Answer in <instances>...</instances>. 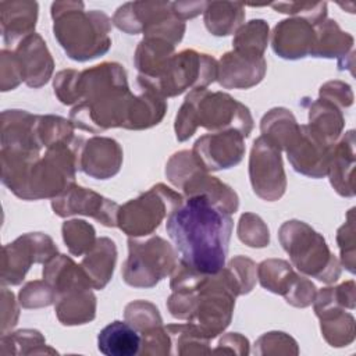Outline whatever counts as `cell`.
I'll return each instance as SVG.
<instances>
[{"label":"cell","instance_id":"1","mask_svg":"<svg viewBox=\"0 0 356 356\" xmlns=\"http://www.w3.org/2000/svg\"><path fill=\"white\" fill-rule=\"evenodd\" d=\"M232 217L207 196H185L167 217L165 229L181 260L203 274L225 267Z\"/></svg>","mask_w":356,"mask_h":356},{"label":"cell","instance_id":"2","mask_svg":"<svg viewBox=\"0 0 356 356\" xmlns=\"http://www.w3.org/2000/svg\"><path fill=\"white\" fill-rule=\"evenodd\" d=\"M82 138L61 142L40 150L19 152L1 149V181L19 199L57 197L75 184L79 170Z\"/></svg>","mask_w":356,"mask_h":356},{"label":"cell","instance_id":"3","mask_svg":"<svg viewBox=\"0 0 356 356\" xmlns=\"http://www.w3.org/2000/svg\"><path fill=\"white\" fill-rule=\"evenodd\" d=\"M78 103L70 113L75 128L92 134L108 128H125L135 95L129 90L127 72L118 63H102L79 71Z\"/></svg>","mask_w":356,"mask_h":356},{"label":"cell","instance_id":"4","mask_svg":"<svg viewBox=\"0 0 356 356\" xmlns=\"http://www.w3.org/2000/svg\"><path fill=\"white\" fill-rule=\"evenodd\" d=\"M82 1H54L51 4L54 38L67 56L88 61L103 56L111 46V19L99 10L85 11Z\"/></svg>","mask_w":356,"mask_h":356},{"label":"cell","instance_id":"5","mask_svg":"<svg viewBox=\"0 0 356 356\" xmlns=\"http://www.w3.org/2000/svg\"><path fill=\"white\" fill-rule=\"evenodd\" d=\"M197 127L211 132L236 129L248 138L253 129L249 108L224 92L206 88L191 90L175 117V135L179 142L189 139Z\"/></svg>","mask_w":356,"mask_h":356},{"label":"cell","instance_id":"6","mask_svg":"<svg viewBox=\"0 0 356 356\" xmlns=\"http://www.w3.org/2000/svg\"><path fill=\"white\" fill-rule=\"evenodd\" d=\"M280 242L292 264L303 274L332 284L341 275V264L330 252L323 235L303 221L289 220L278 231Z\"/></svg>","mask_w":356,"mask_h":356},{"label":"cell","instance_id":"7","mask_svg":"<svg viewBox=\"0 0 356 356\" xmlns=\"http://www.w3.org/2000/svg\"><path fill=\"white\" fill-rule=\"evenodd\" d=\"M111 22L128 35L143 33L177 44L185 33V22L170 1H128L117 8Z\"/></svg>","mask_w":356,"mask_h":356},{"label":"cell","instance_id":"8","mask_svg":"<svg viewBox=\"0 0 356 356\" xmlns=\"http://www.w3.org/2000/svg\"><path fill=\"white\" fill-rule=\"evenodd\" d=\"M178 260L175 249L160 236H150L145 241L129 238L122 280L135 288H152L171 275Z\"/></svg>","mask_w":356,"mask_h":356},{"label":"cell","instance_id":"9","mask_svg":"<svg viewBox=\"0 0 356 356\" xmlns=\"http://www.w3.org/2000/svg\"><path fill=\"white\" fill-rule=\"evenodd\" d=\"M165 175L174 186L182 189L185 196H207L229 214L238 210L239 199L236 192L218 178L209 175L189 150H181L170 157L165 165Z\"/></svg>","mask_w":356,"mask_h":356},{"label":"cell","instance_id":"10","mask_svg":"<svg viewBox=\"0 0 356 356\" xmlns=\"http://www.w3.org/2000/svg\"><path fill=\"white\" fill-rule=\"evenodd\" d=\"M182 200L184 196L178 192L164 184H157L120 206L117 227L131 238L149 236Z\"/></svg>","mask_w":356,"mask_h":356},{"label":"cell","instance_id":"11","mask_svg":"<svg viewBox=\"0 0 356 356\" xmlns=\"http://www.w3.org/2000/svg\"><path fill=\"white\" fill-rule=\"evenodd\" d=\"M216 79L217 61L206 53L186 49L174 54L154 81L146 82L161 96L174 97L188 89L207 88Z\"/></svg>","mask_w":356,"mask_h":356},{"label":"cell","instance_id":"12","mask_svg":"<svg viewBox=\"0 0 356 356\" xmlns=\"http://www.w3.org/2000/svg\"><path fill=\"white\" fill-rule=\"evenodd\" d=\"M57 254L53 239L42 232H31L3 248L1 284L18 285L33 263L46 264Z\"/></svg>","mask_w":356,"mask_h":356},{"label":"cell","instance_id":"13","mask_svg":"<svg viewBox=\"0 0 356 356\" xmlns=\"http://www.w3.org/2000/svg\"><path fill=\"white\" fill-rule=\"evenodd\" d=\"M249 177L254 193L267 202L278 200L286 189V177L281 150L266 136L260 135L252 147Z\"/></svg>","mask_w":356,"mask_h":356},{"label":"cell","instance_id":"14","mask_svg":"<svg viewBox=\"0 0 356 356\" xmlns=\"http://www.w3.org/2000/svg\"><path fill=\"white\" fill-rule=\"evenodd\" d=\"M331 149L332 146L309 124H296L282 146L293 170L310 178H323L328 174Z\"/></svg>","mask_w":356,"mask_h":356},{"label":"cell","instance_id":"15","mask_svg":"<svg viewBox=\"0 0 356 356\" xmlns=\"http://www.w3.org/2000/svg\"><path fill=\"white\" fill-rule=\"evenodd\" d=\"M257 278L263 288L284 296L295 307H307L314 300V284L298 275L285 260L268 259L261 261L257 267Z\"/></svg>","mask_w":356,"mask_h":356},{"label":"cell","instance_id":"16","mask_svg":"<svg viewBox=\"0 0 356 356\" xmlns=\"http://www.w3.org/2000/svg\"><path fill=\"white\" fill-rule=\"evenodd\" d=\"M191 152L207 172L231 168L245 154V136L236 129L210 132L200 136Z\"/></svg>","mask_w":356,"mask_h":356},{"label":"cell","instance_id":"17","mask_svg":"<svg viewBox=\"0 0 356 356\" xmlns=\"http://www.w3.org/2000/svg\"><path fill=\"white\" fill-rule=\"evenodd\" d=\"M51 209L58 217L82 214L106 227H117L120 206L92 189L72 184L64 193L51 200Z\"/></svg>","mask_w":356,"mask_h":356},{"label":"cell","instance_id":"18","mask_svg":"<svg viewBox=\"0 0 356 356\" xmlns=\"http://www.w3.org/2000/svg\"><path fill=\"white\" fill-rule=\"evenodd\" d=\"M266 70L263 56L232 49L217 63V81L225 89H248L263 79Z\"/></svg>","mask_w":356,"mask_h":356},{"label":"cell","instance_id":"19","mask_svg":"<svg viewBox=\"0 0 356 356\" xmlns=\"http://www.w3.org/2000/svg\"><path fill=\"white\" fill-rule=\"evenodd\" d=\"M314 40V25L300 17L282 19L274 26L271 35L274 53L285 60H299L310 56Z\"/></svg>","mask_w":356,"mask_h":356},{"label":"cell","instance_id":"20","mask_svg":"<svg viewBox=\"0 0 356 356\" xmlns=\"http://www.w3.org/2000/svg\"><path fill=\"white\" fill-rule=\"evenodd\" d=\"M122 164V149L111 138L93 136L83 142L79 154V170L96 179L114 177Z\"/></svg>","mask_w":356,"mask_h":356},{"label":"cell","instance_id":"21","mask_svg":"<svg viewBox=\"0 0 356 356\" xmlns=\"http://www.w3.org/2000/svg\"><path fill=\"white\" fill-rule=\"evenodd\" d=\"M24 72V82L31 88H40L51 76L54 61L40 35L32 33L24 38L15 49Z\"/></svg>","mask_w":356,"mask_h":356},{"label":"cell","instance_id":"22","mask_svg":"<svg viewBox=\"0 0 356 356\" xmlns=\"http://www.w3.org/2000/svg\"><path fill=\"white\" fill-rule=\"evenodd\" d=\"M1 33L6 44H18L24 38L35 33L38 19L36 1H1Z\"/></svg>","mask_w":356,"mask_h":356},{"label":"cell","instance_id":"23","mask_svg":"<svg viewBox=\"0 0 356 356\" xmlns=\"http://www.w3.org/2000/svg\"><path fill=\"white\" fill-rule=\"evenodd\" d=\"M355 167V131H348L339 140L332 145L328 177L332 188L346 197L355 195L353 189Z\"/></svg>","mask_w":356,"mask_h":356},{"label":"cell","instance_id":"24","mask_svg":"<svg viewBox=\"0 0 356 356\" xmlns=\"http://www.w3.org/2000/svg\"><path fill=\"white\" fill-rule=\"evenodd\" d=\"M54 309L57 318L64 325L85 324L96 316V296L92 286L81 285L56 295Z\"/></svg>","mask_w":356,"mask_h":356},{"label":"cell","instance_id":"25","mask_svg":"<svg viewBox=\"0 0 356 356\" xmlns=\"http://www.w3.org/2000/svg\"><path fill=\"white\" fill-rule=\"evenodd\" d=\"M139 93L135 95L129 115L127 121V129H147L157 125L167 110L165 97L161 96L149 82L138 76Z\"/></svg>","mask_w":356,"mask_h":356},{"label":"cell","instance_id":"26","mask_svg":"<svg viewBox=\"0 0 356 356\" xmlns=\"http://www.w3.org/2000/svg\"><path fill=\"white\" fill-rule=\"evenodd\" d=\"M316 40L312 57L338 58V64L353 53V36L343 32L337 21L325 18L314 25Z\"/></svg>","mask_w":356,"mask_h":356},{"label":"cell","instance_id":"27","mask_svg":"<svg viewBox=\"0 0 356 356\" xmlns=\"http://www.w3.org/2000/svg\"><path fill=\"white\" fill-rule=\"evenodd\" d=\"M140 346V334L127 321L115 320L97 335V349L106 356H135Z\"/></svg>","mask_w":356,"mask_h":356},{"label":"cell","instance_id":"28","mask_svg":"<svg viewBox=\"0 0 356 356\" xmlns=\"http://www.w3.org/2000/svg\"><path fill=\"white\" fill-rule=\"evenodd\" d=\"M117 248L110 238H97L95 246L83 256L81 267L89 277L93 289H103L113 277Z\"/></svg>","mask_w":356,"mask_h":356},{"label":"cell","instance_id":"29","mask_svg":"<svg viewBox=\"0 0 356 356\" xmlns=\"http://www.w3.org/2000/svg\"><path fill=\"white\" fill-rule=\"evenodd\" d=\"M174 44L159 38H143L135 51V67L145 81H154L174 56Z\"/></svg>","mask_w":356,"mask_h":356},{"label":"cell","instance_id":"30","mask_svg":"<svg viewBox=\"0 0 356 356\" xmlns=\"http://www.w3.org/2000/svg\"><path fill=\"white\" fill-rule=\"evenodd\" d=\"M323 337L331 346H346L355 339V317L341 306L316 309Z\"/></svg>","mask_w":356,"mask_h":356},{"label":"cell","instance_id":"31","mask_svg":"<svg viewBox=\"0 0 356 356\" xmlns=\"http://www.w3.org/2000/svg\"><path fill=\"white\" fill-rule=\"evenodd\" d=\"M203 14L204 25L211 35L228 36L242 26L245 6L234 1H207Z\"/></svg>","mask_w":356,"mask_h":356},{"label":"cell","instance_id":"32","mask_svg":"<svg viewBox=\"0 0 356 356\" xmlns=\"http://www.w3.org/2000/svg\"><path fill=\"white\" fill-rule=\"evenodd\" d=\"M309 125L332 146L342 134L345 120L338 106L318 97L309 104Z\"/></svg>","mask_w":356,"mask_h":356},{"label":"cell","instance_id":"33","mask_svg":"<svg viewBox=\"0 0 356 356\" xmlns=\"http://www.w3.org/2000/svg\"><path fill=\"white\" fill-rule=\"evenodd\" d=\"M268 42V24L264 19H252L243 24L234 36V50L264 54Z\"/></svg>","mask_w":356,"mask_h":356},{"label":"cell","instance_id":"34","mask_svg":"<svg viewBox=\"0 0 356 356\" xmlns=\"http://www.w3.org/2000/svg\"><path fill=\"white\" fill-rule=\"evenodd\" d=\"M63 239L74 256L86 254L96 243V232L93 225L83 220H70L61 227Z\"/></svg>","mask_w":356,"mask_h":356},{"label":"cell","instance_id":"35","mask_svg":"<svg viewBox=\"0 0 356 356\" xmlns=\"http://www.w3.org/2000/svg\"><path fill=\"white\" fill-rule=\"evenodd\" d=\"M125 320L139 334H143L154 327H159L163 323L157 307L146 300L131 302L125 307Z\"/></svg>","mask_w":356,"mask_h":356},{"label":"cell","instance_id":"36","mask_svg":"<svg viewBox=\"0 0 356 356\" xmlns=\"http://www.w3.org/2000/svg\"><path fill=\"white\" fill-rule=\"evenodd\" d=\"M314 310L325 306H341L353 310L355 309V281H346L338 286H327L316 292L313 300Z\"/></svg>","mask_w":356,"mask_h":356},{"label":"cell","instance_id":"37","mask_svg":"<svg viewBox=\"0 0 356 356\" xmlns=\"http://www.w3.org/2000/svg\"><path fill=\"white\" fill-rule=\"evenodd\" d=\"M238 236L250 248H264L270 242L267 225L259 216L253 213H245L241 216L238 224Z\"/></svg>","mask_w":356,"mask_h":356},{"label":"cell","instance_id":"38","mask_svg":"<svg viewBox=\"0 0 356 356\" xmlns=\"http://www.w3.org/2000/svg\"><path fill=\"white\" fill-rule=\"evenodd\" d=\"M268 6L274 8L277 13H284V14H291L295 17L305 18L313 25H317L318 22L327 18V3L291 1V3H271Z\"/></svg>","mask_w":356,"mask_h":356},{"label":"cell","instance_id":"39","mask_svg":"<svg viewBox=\"0 0 356 356\" xmlns=\"http://www.w3.org/2000/svg\"><path fill=\"white\" fill-rule=\"evenodd\" d=\"M56 293L47 281H31L19 291V303L22 307H43L54 303Z\"/></svg>","mask_w":356,"mask_h":356},{"label":"cell","instance_id":"40","mask_svg":"<svg viewBox=\"0 0 356 356\" xmlns=\"http://www.w3.org/2000/svg\"><path fill=\"white\" fill-rule=\"evenodd\" d=\"M355 209H350L346 216V222L337 232V242L341 250L342 266L349 271L355 273Z\"/></svg>","mask_w":356,"mask_h":356},{"label":"cell","instance_id":"41","mask_svg":"<svg viewBox=\"0 0 356 356\" xmlns=\"http://www.w3.org/2000/svg\"><path fill=\"white\" fill-rule=\"evenodd\" d=\"M229 271L232 273L241 295L249 293L256 282V264L253 260L243 257V256H236L234 257L229 264H228Z\"/></svg>","mask_w":356,"mask_h":356},{"label":"cell","instance_id":"42","mask_svg":"<svg viewBox=\"0 0 356 356\" xmlns=\"http://www.w3.org/2000/svg\"><path fill=\"white\" fill-rule=\"evenodd\" d=\"M79 71L76 70H63L54 76L53 88L54 93L63 104H75L78 103V82Z\"/></svg>","mask_w":356,"mask_h":356},{"label":"cell","instance_id":"43","mask_svg":"<svg viewBox=\"0 0 356 356\" xmlns=\"http://www.w3.org/2000/svg\"><path fill=\"white\" fill-rule=\"evenodd\" d=\"M24 81L22 65L15 51L1 50V90L17 88Z\"/></svg>","mask_w":356,"mask_h":356},{"label":"cell","instance_id":"44","mask_svg":"<svg viewBox=\"0 0 356 356\" xmlns=\"http://www.w3.org/2000/svg\"><path fill=\"white\" fill-rule=\"evenodd\" d=\"M320 97L325 99L339 108L349 107L353 103V93L348 83L342 81H330L320 88Z\"/></svg>","mask_w":356,"mask_h":356},{"label":"cell","instance_id":"45","mask_svg":"<svg viewBox=\"0 0 356 356\" xmlns=\"http://www.w3.org/2000/svg\"><path fill=\"white\" fill-rule=\"evenodd\" d=\"M18 307L14 299V293L7 288L1 291V332L6 334L7 328H13L17 324Z\"/></svg>","mask_w":356,"mask_h":356},{"label":"cell","instance_id":"46","mask_svg":"<svg viewBox=\"0 0 356 356\" xmlns=\"http://www.w3.org/2000/svg\"><path fill=\"white\" fill-rule=\"evenodd\" d=\"M206 4L207 1H184V3L179 1V3H172V10L181 19L185 21L204 11Z\"/></svg>","mask_w":356,"mask_h":356}]
</instances>
